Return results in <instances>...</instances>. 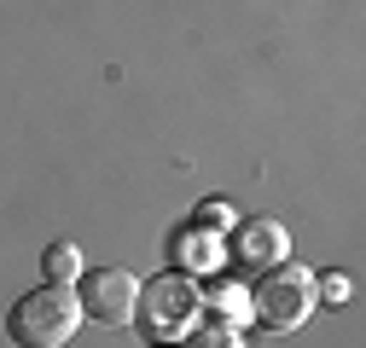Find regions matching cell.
Wrapping results in <instances>:
<instances>
[{
    "instance_id": "cell-1",
    "label": "cell",
    "mask_w": 366,
    "mask_h": 348,
    "mask_svg": "<svg viewBox=\"0 0 366 348\" xmlns=\"http://www.w3.org/2000/svg\"><path fill=\"white\" fill-rule=\"evenodd\" d=\"M81 325V302L70 285H41L29 296L12 302V314H6V337L18 348H64Z\"/></svg>"
},
{
    "instance_id": "cell-2",
    "label": "cell",
    "mask_w": 366,
    "mask_h": 348,
    "mask_svg": "<svg viewBox=\"0 0 366 348\" xmlns=\"http://www.w3.org/2000/svg\"><path fill=\"white\" fill-rule=\"evenodd\" d=\"M314 302H320L314 296V273L280 261V267H267V279L250 290V319H262L267 331H297L314 314Z\"/></svg>"
},
{
    "instance_id": "cell-3",
    "label": "cell",
    "mask_w": 366,
    "mask_h": 348,
    "mask_svg": "<svg viewBox=\"0 0 366 348\" xmlns=\"http://www.w3.org/2000/svg\"><path fill=\"white\" fill-rule=\"evenodd\" d=\"M76 302H81V319L128 325L134 314H140V279H134L128 267H94V273H81Z\"/></svg>"
},
{
    "instance_id": "cell-4",
    "label": "cell",
    "mask_w": 366,
    "mask_h": 348,
    "mask_svg": "<svg viewBox=\"0 0 366 348\" xmlns=\"http://www.w3.org/2000/svg\"><path fill=\"white\" fill-rule=\"evenodd\" d=\"M140 302H146V331L169 342V337H187V331H192L198 285L180 279V273H163V279H152V285L140 290Z\"/></svg>"
},
{
    "instance_id": "cell-5",
    "label": "cell",
    "mask_w": 366,
    "mask_h": 348,
    "mask_svg": "<svg viewBox=\"0 0 366 348\" xmlns=\"http://www.w3.org/2000/svg\"><path fill=\"white\" fill-rule=\"evenodd\" d=\"M285 250H291L285 221H244L239 227V261L244 267H280Z\"/></svg>"
},
{
    "instance_id": "cell-6",
    "label": "cell",
    "mask_w": 366,
    "mask_h": 348,
    "mask_svg": "<svg viewBox=\"0 0 366 348\" xmlns=\"http://www.w3.org/2000/svg\"><path fill=\"white\" fill-rule=\"evenodd\" d=\"M198 308H215L209 319H221V325H244L250 319V290L233 285V279H215L209 290H198Z\"/></svg>"
},
{
    "instance_id": "cell-7",
    "label": "cell",
    "mask_w": 366,
    "mask_h": 348,
    "mask_svg": "<svg viewBox=\"0 0 366 348\" xmlns=\"http://www.w3.org/2000/svg\"><path fill=\"white\" fill-rule=\"evenodd\" d=\"M174 267H192V273H204V267H221V238L215 232H180L174 238Z\"/></svg>"
},
{
    "instance_id": "cell-8",
    "label": "cell",
    "mask_w": 366,
    "mask_h": 348,
    "mask_svg": "<svg viewBox=\"0 0 366 348\" xmlns=\"http://www.w3.org/2000/svg\"><path fill=\"white\" fill-rule=\"evenodd\" d=\"M41 273H47V285L81 279V250L76 244H47V250H41Z\"/></svg>"
},
{
    "instance_id": "cell-9",
    "label": "cell",
    "mask_w": 366,
    "mask_h": 348,
    "mask_svg": "<svg viewBox=\"0 0 366 348\" xmlns=\"http://www.w3.org/2000/svg\"><path fill=\"white\" fill-rule=\"evenodd\" d=\"M192 348H244V331H239V325L209 319V325H198V331H192Z\"/></svg>"
},
{
    "instance_id": "cell-10",
    "label": "cell",
    "mask_w": 366,
    "mask_h": 348,
    "mask_svg": "<svg viewBox=\"0 0 366 348\" xmlns=\"http://www.w3.org/2000/svg\"><path fill=\"white\" fill-rule=\"evenodd\" d=\"M233 221H239V215H233V203H221V198H209V203H198V227L204 232H233Z\"/></svg>"
},
{
    "instance_id": "cell-11",
    "label": "cell",
    "mask_w": 366,
    "mask_h": 348,
    "mask_svg": "<svg viewBox=\"0 0 366 348\" xmlns=\"http://www.w3.org/2000/svg\"><path fill=\"white\" fill-rule=\"evenodd\" d=\"M314 296H326V302H343V296H349V279H337V273H332V279H320V285H314Z\"/></svg>"
}]
</instances>
